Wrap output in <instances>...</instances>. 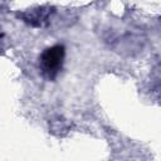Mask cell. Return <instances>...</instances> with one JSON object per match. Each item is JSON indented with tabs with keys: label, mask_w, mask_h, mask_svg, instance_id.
Segmentation results:
<instances>
[{
	"label": "cell",
	"mask_w": 161,
	"mask_h": 161,
	"mask_svg": "<svg viewBox=\"0 0 161 161\" xmlns=\"http://www.w3.org/2000/svg\"><path fill=\"white\" fill-rule=\"evenodd\" d=\"M64 58V47L63 45H55L49 49H47L42 55V63L45 68V70L49 73V75H54L59 67L62 65Z\"/></svg>",
	"instance_id": "obj_1"
}]
</instances>
